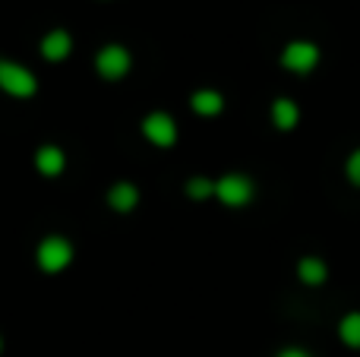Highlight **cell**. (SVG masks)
<instances>
[{"instance_id": "7c38bea8", "label": "cell", "mask_w": 360, "mask_h": 357, "mask_svg": "<svg viewBox=\"0 0 360 357\" xmlns=\"http://www.w3.org/2000/svg\"><path fill=\"white\" fill-rule=\"evenodd\" d=\"M297 275H300V282L304 285H323L326 278H329V266H326V259H319V257H304L297 263Z\"/></svg>"}, {"instance_id": "8992f818", "label": "cell", "mask_w": 360, "mask_h": 357, "mask_svg": "<svg viewBox=\"0 0 360 357\" xmlns=\"http://www.w3.org/2000/svg\"><path fill=\"white\" fill-rule=\"evenodd\" d=\"M143 136L158 149H171L177 143V120L168 111H152L143 120Z\"/></svg>"}, {"instance_id": "e0dca14e", "label": "cell", "mask_w": 360, "mask_h": 357, "mask_svg": "<svg viewBox=\"0 0 360 357\" xmlns=\"http://www.w3.org/2000/svg\"><path fill=\"white\" fill-rule=\"evenodd\" d=\"M0 354H4V339H0Z\"/></svg>"}, {"instance_id": "7a4b0ae2", "label": "cell", "mask_w": 360, "mask_h": 357, "mask_svg": "<svg viewBox=\"0 0 360 357\" xmlns=\"http://www.w3.org/2000/svg\"><path fill=\"white\" fill-rule=\"evenodd\" d=\"M253 196H256L253 177L240 174V171H231V174H224V177H218L215 181V200L221 202V206H228V209L250 206Z\"/></svg>"}, {"instance_id": "6da1fadb", "label": "cell", "mask_w": 360, "mask_h": 357, "mask_svg": "<svg viewBox=\"0 0 360 357\" xmlns=\"http://www.w3.org/2000/svg\"><path fill=\"white\" fill-rule=\"evenodd\" d=\"M73 257H76V250L63 234H48V238H41V244L35 247V263H38V269L48 272V275L63 272L73 263Z\"/></svg>"}, {"instance_id": "ba28073f", "label": "cell", "mask_w": 360, "mask_h": 357, "mask_svg": "<svg viewBox=\"0 0 360 357\" xmlns=\"http://www.w3.org/2000/svg\"><path fill=\"white\" fill-rule=\"evenodd\" d=\"M108 206L114 212H133L139 206V187L130 181H117L108 187Z\"/></svg>"}, {"instance_id": "9c48e42d", "label": "cell", "mask_w": 360, "mask_h": 357, "mask_svg": "<svg viewBox=\"0 0 360 357\" xmlns=\"http://www.w3.org/2000/svg\"><path fill=\"white\" fill-rule=\"evenodd\" d=\"M35 168L44 177H60L63 168H67V152L60 145H41L35 152Z\"/></svg>"}, {"instance_id": "5bb4252c", "label": "cell", "mask_w": 360, "mask_h": 357, "mask_svg": "<svg viewBox=\"0 0 360 357\" xmlns=\"http://www.w3.org/2000/svg\"><path fill=\"white\" fill-rule=\"evenodd\" d=\"M184 190L190 200L202 202V200H209V196H215V181H209V177H190Z\"/></svg>"}, {"instance_id": "52a82bcc", "label": "cell", "mask_w": 360, "mask_h": 357, "mask_svg": "<svg viewBox=\"0 0 360 357\" xmlns=\"http://www.w3.org/2000/svg\"><path fill=\"white\" fill-rule=\"evenodd\" d=\"M70 51H73V35H70L67 29H51L48 35L41 38V57L51 63H60L70 57Z\"/></svg>"}, {"instance_id": "8fae6325", "label": "cell", "mask_w": 360, "mask_h": 357, "mask_svg": "<svg viewBox=\"0 0 360 357\" xmlns=\"http://www.w3.org/2000/svg\"><path fill=\"white\" fill-rule=\"evenodd\" d=\"M297 120H300V108L294 105L291 98H285V95H281V98H275L272 101V124L278 126V130H294V126H297Z\"/></svg>"}, {"instance_id": "9a60e30c", "label": "cell", "mask_w": 360, "mask_h": 357, "mask_svg": "<svg viewBox=\"0 0 360 357\" xmlns=\"http://www.w3.org/2000/svg\"><path fill=\"white\" fill-rule=\"evenodd\" d=\"M345 174H348V181L360 187V149H354L348 155V162H345Z\"/></svg>"}, {"instance_id": "5b68a950", "label": "cell", "mask_w": 360, "mask_h": 357, "mask_svg": "<svg viewBox=\"0 0 360 357\" xmlns=\"http://www.w3.org/2000/svg\"><path fill=\"white\" fill-rule=\"evenodd\" d=\"M281 67H285L288 73H294V76L313 73V70L319 67V48L313 41H304V38L288 41L285 51H281Z\"/></svg>"}, {"instance_id": "277c9868", "label": "cell", "mask_w": 360, "mask_h": 357, "mask_svg": "<svg viewBox=\"0 0 360 357\" xmlns=\"http://www.w3.org/2000/svg\"><path fill=\"white\" fill-rule=\"evenodd\" d=\"M133 67V54L124 48V44H105L95 54V70H98L101 79L108 82H120Z\"/></svg>"}, {"instance_id": "3957f363", "label": "cell", "mask_w": 360, "mask_h": 357, "mask_svg": "<svg viewBox=\"0 0 360 357\" xmlns=\"http://www.w3.org/2000/svg\"><path fill=\"white\" fill-rule=\"evenodd\" d=\"M0 89L13 98H35L38 95V76L29 67L16 60H6L0 57Z\"/></svg>"}, {"instance_id": "4fadbf2b", "label": "cell", "mask_w": 360, "mask_h": 357, "mask_svg": "<svg viewBox=\"0 0 360 357\" xmlns=\"http://www.w3.org/2000/svg\"><path fill=\"white\" fill-rule=\"evenodd\" d=\"M338 335H342V342H345L348 348L360 351V310L342 316V323H338Z\"/></svg>"}, {"instance_id": "30bf717a", "label": "cell", "mask_w": 360, "mask_h": 357, "mask_svg": "<svg viewBox=\"0 0 360 357\" xmlns=\"http://www.w3.org/2000/svg\"><path fill=\"white\" fill-rule=\"evenodd\" d=\"M190 108L199 117H215V114L224 111V98L215 89H196V92L190 95Z\"/></svg>"}, {"instance_id": "2e32d148", "label": "cell", "mask_w": 360, "mask_h": 357, "mask_svg": "<svg viewBox=\"0 0 360 357\" xmlns=\"http://www.w3.org/2000/svg\"><path fill=\"white\" fill-rule=\"evenodd\" d=\"M275 357H313L310 351H307V348H297V345H291V348H281L278 354Z\"/></svg>"}]
</instances>
